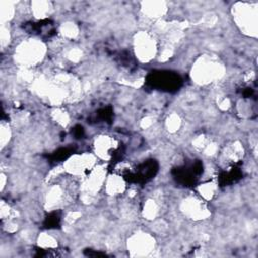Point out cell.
Returning <instances> with one entry per match:
<instances>
[{
  "label": "cell",
  "instance_id": "1",
  "mask_svg": "<svg viewBox=\"0 0 258 258\" xmlns=\"http://www.w3.org/2000/svg\"><path fill=\"white\" fill-rule=\"evenodd\" d=\"M152 86L161 88L162 90L177 89L180 84V79L177 75L169 72H159L152 74L148 81Z\"/></svg>",
  "mask_w": 258,
  "mask_h": 258
}]
</instances>
